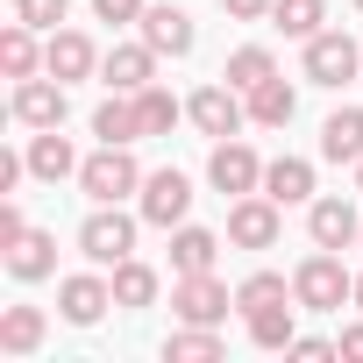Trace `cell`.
<instances>
[{"instance_id":"cell-10","label":"cell","mask_w":363,"mask_h":363,"mask_svg":"<svg viewBox=\"0 0 363 363\" xmlns=\"http://www.w3.org/2000/svg\"><path fill=\"white\" fill-rule=\"evenodd\" d=\"M65 79H15V121L22 128H65Z\"/></svg>"},{"instance_id":"cell-1","label":"cell","mask_w":363,"mask_h":363,"mask_svg":"<svg viewBox=\"0 0 363 363\" xmlns=\"http://www.w3.org/2000/svg\"><path fill=\"white\" fill-rule=\"evenodd\" d=\"M292 299H299L306 313H342V306L356 299V278H349L342 250H313V257L292 271Z\"/></svg>"},{"instance_id":"cell-22","label":"cell","mask_w":363,"mask_h":363,"mask_svg":"<svg viewBox=\"0 0 363 363\" xmlns=\"http://www.w3.org/2000/svg\"><path fill=\"white\" fill-rule=\"evenodd\" d=\"M214 257H221V235H207V228H186V221L171 228V271H178V278L214 271Z\"/></svg>"},{"instance_id":"cell-8","label":"cell","mask_w":363,"mask_h":363,"mask_svg":"<svg viewBox=\"0 0 363 363\" xmlns=\"http://www.w3.org/2000/svg\"><path fill=\"white\" fill-rule=\"evenodd\" d=\"M186 114H193V128H200V135L228 143V135L250 121V100H242V86H200V93L186 100Z\"/></svg>"},{"instance_id":"cell-2","label":"cell","mask_w":363,"mask_h":363,"mask_svg":"<svg viewBox=\"0 0 363 363\" xmlns=\"http://www.w3.org/2000/svg\"><path fill=\"white\" fill-rule=\"evenodd\" d=\"M79 193H86L93 207H121L128 193H143V171H135L128 143H100V150L79 164Z\"/></svg>"},{"instance_id":"cell-9","label":"cell","mask_w":363,"mask_h":363,"mask_svg":"<svg viewBox=\"0 0 363 363\" xmlns=\"http://www.w3.org/2000/svg\"><path fill=\"white\" fill-rule=\"evenodd\" d=\"M207 178H214V193H228V200H242V193H264V164H257V150L250 143H214V157H207Z\"/></svg>"},{"instance_id":"cell-17","label":"cell","mask_w":363,"mask_h":363,"mask_svg":"<svg viewBox=\"0 0 363 363\" xmlns=\"http://www.w3.org/2000/svg\"><path fill=\"white\" fill-rule=\"evenodd\" d=\"M320 157L328 164H363V107H335L320 121Z\"/></svg>"},{"instance_id":"cell-26","label":"cell","mask_w":363,"mask_h":363,"mask_svg":"<svg viewBox=\"0 0 363 363\" xmlns=\"http://www.w3.org/2000/svg\"><path fill=\"white\" fill-rule=\"evenodd\" d=\"M93 135H100V143H135V135H143V121H135V93H114V100L93 114Z\"/></svg>"},{"instance_id":"cell-4","label":"cell","mask_w":363,"mask_h":363,"mask_svg":"<svg viewBox=\"0 0 363 363\" xmlns=\"http://www.w3.org/2000/svg\"><path fill=\"white\" fill-rule=\"evenodd\" d=\"M228 306H235V292H228L214 271H193V278H178V285H171V313H178V320H193V328H221Z\"/></svg>"},{"instance_id":"cell-12","label":"cell","mask_w":363,"mask_h":363,"mask_svg":"<svg viewBox=\"0 0 363 363\" xmlns=\"http://www.w3.org/2000/svg\"><path fill=\"white\" fill-rule=\"evenodd\" d=\"M107 306H114V278H93V271H79V278H65V285H57V313H65L72 328H93Z\"/></svg>"},{"instance_id":"cell-40","label":"cell","mask_w":363,"mask_h":363,"mask_svg":"<svg viewBox=\"0 0 363 363\" xmlns=\"http://www.w3.org/2000/svg\"><path fill=\"white\" fill-rule=\"evenodd\" d=\"M356 8H363V0H356Z\"/></svg>"},{"instance_id":"cell-30","label":"cell","mask_w":363,"mask_h":363,"mask_svg":"<svg viewBox=\"0 0 363 363\" xmlns=\"http://www.w3.org/2000/svg\"><path fill=\"white\" fill-rule=\"evenodd\" d=\"M271 72H278V57H271V50H264V43H242V50H235V57H228V72H221V79H228V86H242V93H250V86H264V79H271Z\"/></svg>"},{"instance_id":"cell-39","label":"cell","mask_w":363,"mask_h":363,"mask_svg":"<svg viewBox=\"0 0 363 363\" xmlns=\"http://www.w3.org/2000/svg\"><path fill=\"white\" fill-rule=\"evenodd\" d=\"M356 193H363V164H356Z\"/></svg>"},{"instance_id":"cell-6","label":"cell","mask_w":363,"mask_h":363,"mask_svg":"<svg viewBox=\"0 0 363 363\" xmlns=\"http://www.w3.org/2000/svg\"><path fill=\"white\" fill-rule=\"evenodd\" d=\"M349 79H363V50L342 29L306 36V86H349Z\"/></svg>"},{"instance_id":"cell-36","label":"cell","mask_w":363,"mask_h":363,"mask_svg":"<svg viewBox=\"0 0 363 363\" xmlns=\"http://www.w3.org/2000/svg\"><path fill=\"white\" fill-rule=\"evenodd\" d=\"M221 8H228L235 22H271V8H278V0H221Z\"/></svg>"},{"instance_id":"cell-23","label":"cell","mask_w":363,"mask_h":363,"mask_svg":"<svg viewBox=\"0 0 363 363\" xmlns=\"http://www.w3.org/2000/svg\"><path fill=\"white\" fill-rule=\"evenodd\" d=\"M0 72H8V79H36V72H43V50H36V29H29V22H8V29H0Z\"/></svg>"},{"instance_id":"cell-14","label":"cell","mask_w":363,"mask_h":363,"mask_svg":"<svg viewBox=\"0 0 363 363\" xmlns=\"http://www.w3.org/2000/svg\"><path fill=\"white\" fill-rule=\"evenodd\" d=\"M43 72L72 86V79H86V72H100V50H93V43H86L79 29H50V43H43Z\"/></svg>"},{"instance_id":"cell-5","label":"cell","mask_w":363,"mask_h":363,"mask_svg":"<svg viewBox=\"0 0 363 363\" xmlns=\"http://www.w3.org/2000/svg\"><path fill=\"white\" fill-rule=\"evenodd\" d=\"M135 214H143L150 228H178V221L193 214V178H186V171H150L143 193H135Z\"/></svg>"},{"instance_id":"cell-38","label":"cell","mask_w":363,"mask_h":363,"mask_svg":"<svg viewBox=\"0 0 363 363\" xmlns=\"http://www.w3.org/2000/svg\"><path fill=\"white\" fill-rule=\"evenodd\" d=\"M356 313H363V278H356Z\"/></svg>"},{"instance_id":"cell-25","label":"cell","mask_w":363,"mask_h":363,"mask_svg":"<svg viewBox=\"0 0 363 363\" xmlns=\"http://www.w3.org/2000/svg\"><path fill=\"white\" fill-rule=\"evenodd\" d=\"M292 306H299V299H292ZM292 306H285V299H278V306H257V313H250V342H257V349H292V335H299V313H292Z\"/></svg>"},{"instance_id":"cell-21","label":"cell","mask_w":363,"mask_h":363,"mask_svg":"<svg viewBox=\"0 0 363 363\" xmlns=\"http://www.w3.org/2000/svg\"><path fill=\"white\" fill-rule=\"evenodd\" d=\"M242 100H250V121H257V128H285V121L299 114V93H292V86H285L278 72H271L264 86H250Z\"/></svg>"},{"instance_id":"cell-16","label":"cell","mask_w":363,"mask_h":363,"mask_svg":"<svg viewBox=\"0 0 363 363\" xmlns=\"http://www.w3.org/2000/svg\"><path fill=\"white\" fill-rule=\"evenodd\" d=\"M143 43L157 50V57H186L193 50V22H186V8H143Z\"/></svg>"},{"instance_id":"cell-35","label":"cell","mask_w":363,"mask_h":363,"mask_svg":"<svg viewBox=\"0 0 363 363\" xmlns=\"http://www.w3.org/2000/svg\"><path fill=\"white\" fill-rule=\"evenodd\" d=\"M15 235H29V221H22V207H15V193L0 200V250H8Z\"/></svg>"},{"instance_id":"cell-20","label":"cell","mask_w":363,"mask_h":363,"mask_svg":"<svg viewBox=\"0 0 363 363\" xmlns=\"http://www.w3.org/2000/svg\"><path fill=\"white\" fill-rule=\"evenodd\" d=\"M43 335H50L43 306H8V313H0V356H36Z\"/></svg>"},{"instance_id":"cell-7","label":"cell","mask_w":363,"mask_h":363,"mask_svg":"<svg viewBox=\"0 0 363 363\" xmlns=\"http://www.w3.org/2000/svg\"><path fill=\"white\" fill-rule=\"evenodd\" d=\"M285 235V207L271 200V193H242L235 207H228V242L235 250H271Z\"/></svg>"},{"instance_id":"cell-37","label":"cell","mask_w":363,"mask_h":363,"mask_svg":"<svg viewBox=\"0 0 363 363\" xmlns=\"http://www.w3.org/2000/svg\"><path fill=\"white\" fill-rule=\"evenodd\" d=\"M335 349H342V356H349V363H363V320H349V328H342V335H335Z\"/></svg>"},{"instance_id":"cell-32","label":"cell","mask_w":363,"mask_h":363,"mask_svg":"<svg viewBox=\"0 0 363 363\" xmlns=\"http://www.w3.org/2000/svg\"><path fill=\"white\" fill-rule=\"evenodd\" d=\"M65 8H72V0H15V22H29V29H57Z\"/></svg>"},{"instance_id":"cell-19","label":"cell","mask_w":363,"mask_h":363,"mask_svg":"<svg viewBox=\"0 0 363 363\" xmlns=\"http://www.w3.org/2000/svg\"><path fill=\"white\" fill-rule=\"evenodd\" d=\"M264 193H271L278 207L313 200V164H306V157H271V164H264Z\"/></svg>"},{"instance_id":"cell-27","label":"cell","mask_w":363,"mask_h":363,"mask_svg":"<svg viewBox=\"0 0 363 363\" xmlns=\"http://www.w3.org/2000/svg\"><path fill=\"white\" fill-rule=\"evenodd\" d=\"M320 22H328V0H278L271 8V29H285V36H320Z\"/></svg>"},{"instance_id":"cell-28","label":"cell","mask_w":363,"mask_h":363,"mask_svg":"<svg viewBox=\"0 0 363 363\" xmlns=\"http://www.w3.org/2000/svg\"><path fill=\"white\" fill-rule=\"evenodd\" d=\"M178 114H186V107H178L164 86H143V93H135V121H143V135H171Z\"/></svg>"},{"instance_id":"cell-11","label":"cell","mask_w":363,"mask_h":363,"mask_svg":"<svg viewBox=\"0 0 363 363\" xmlns=\"http://www.w3.org/2000/svg\"><path fill=\"white\" fill-rule=\"evenodd\" d=\"M100 79H107V93H143V86H157V50L150 43H114L100 57Z\"/></svg>"},{"instance_id":"cell-13","label":"cell","mask_w":363,"mask_h":363,"mask_svg":"<svg viewBox=\"0 0 363 363\" xmlns=\"http://www.w3.org/2000/svg\"><path fill=\"white\" fill-rule=\"evenodd\" d=\"M22 157H29V178H43V186H57V178H79V164H86V157H79L57 128H36Z\"/></svg>"},{"instance_id":"cell-18","label":"cell","mask_w":363,"mask_h":363,"mask_svg":"<svg viewBox=\"0 0 363 363\" xmlns=\"http://www.w3.org/2000/svg\"><path fill=\"white\" fill-rule=\"evenodd\" d=\"M8 271H15L22 285H36V278H50V271H57V235H43V228H29V235H15V242H8Z\"/></svg>"},{"instance_id":"cell-3","label":"cell","mask_w":363,"mask_h":363,"mask_svg":"<svg viewBox=\"0 0 363 363\" xmlns=\"http://www.w3.org/2000/svg\"><path fill=\"white\" fill-rule=\"evenodd\" d=\"M135 221H143V214H121V207H93V214L79 221V250H86V264L114 271L121 257H135Z\"/></svg>"},{"instance_id":"cell-24","label":"cell","mask_w":363,"mask_h":363,"mask_svg":"<svg viewBox=\"0 0 363 363\" xmlns=\"http://www.w3.org/2000/svg\"><path fill=\"white\" fill-rule=\"evenodd\" d=\"M114 306H121V313L157 306V271H150L143 257H121V264H114Z\"/></svg>"},{"instance_id":"cell-31","label":"cell","mask_w":363,"mask_h":363,"mask_svg":"<svg viewBox=\"0 0 363 363\" xmlns=\"http://www.w3.org/2000/svg\"><path fill=\"white\" fill-rule=\"evenodd\" d=\"M278 299H292L278 271H250V278L235 285V306H242V313H257V306H278Z\"/></svg>"},{"instance_id":"cell-33","label":"cell","mask_w":363,"mask_h":363,"mask_svg":"<svg viewBox=\"0 0 363 363\" xmlns=\"http://www.w3.org/2000/svg\"><path fill=\"white\" fill-rule=\"evenodd\" d=\"M285 356H299V363H328V356H342L335 342H320V335H292V349Z\"/></svg>"},{"instance_id":"cell-29","label":"cell","mask_w":363,"mask_h":363,"mask_svg":"<svg viewBox=\"0 0 363 363\" xmlns=\"http://www.w3.org/2000/svg\"><path fill=\"white\" fill-rule=\"evenodd\" d=\"M164 356H171V363H214V356H221V335L186 320V328H178V335L164 342Z\"/></svg>"},{"instance_id":"cell-15","label":"cell","mask_w":363,"mask_h":363,"mask_svg":"<svg viewBox=\"0 0 363 363\" xmlns=\"http://www.w3.org/2000/svg\"><path fill=\"white\" fill-rule=\"evenodd\" d=\"M306 228H313V250H349V242H363V221H356L349 200H313V207H306Z\"/></svg>"},{"instance_id":"cell-34","label":"cell","mask_w":363,"mask_h":363,"mask_svg":"<svg viewBox=\"0 0 363 363\" xmlns=\"http://www.w3.org/2000/svg\"><path fill=\"white\" fill-rule=\"evenodd\" d=\"M143 8H150V0H93L100 22H143Z\"/></svg>"}]
</instances>
